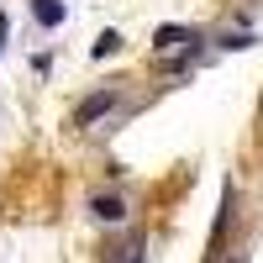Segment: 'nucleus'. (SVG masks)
Instances as JSON below:
<instances>
[{"label": "nucleus", "instance_id": "nucleus-1", "mask_svg": "<svg viewBox=\"0 0 263 263\" xmlns=\"http://www.w3.org/2000/svg\"><path fill=\"white\" fill-rule=\"evenodd\" d=\"M116 100H121V90H95V95H84V100H79V111H74V126H95Z\"/></svg>", "mask_w": 263, "mask_h": 263}, {"label": "nucleus", "instance_id": "nucleus-2", "mask_svg": "<svg viewBox=\"0 0 263 263\" xmlns=\"http://www.w3.org/2000/svg\"><path fill=\"white\" fill-rule=\"evenodd\" d=\"M153 42H158V48L168 53V48H184V42H200V32H195V27H174V21H168V27H158V32H153Z\"/></svg>", "mask_w": 263, "mask_h": 263}, {"label": "nucleus", "instance_id": "nucleus-3", "mask_svg": "<svg viewBox=\"0 0 263 263\" xmlns=\"http://www.w3.org/2000/svg\"><path fill=\"white\" fill-rule=\"evenodd\" d=\"M32 16L42 27H63V0H32Z\"/></svg>", "mask_w": 263, "mask_h": 263}, {"label": "nucleus", "instance_id": "nucleus-4", "mask_svg": "<svg viewBox=\"0 0 263 263\" xmlns=\"http://www.w3.org/2000/svg\"><path fill=\"white\" fill-rule=\"evenodd\" d=\"M90 211L100 216V221H121V216H126V205L116 200V195H95V200H90Z\"/></svg>", "mask_w": 263, "mask_h": 263}, {"label": "nucleus", "instance_id": "nucleus-5", "mask_svg": "<svg viewBox=\"0 0 263 263\" xmlns=\"http://www.w3.org/2000/svg\"><path fill=\"white\" fill-rule=\"evenodd\" d=\"M116 48H121V32H100V37H95V58L116 53Z\"/></svg>", "mask_w": 263, "mask_h": 263}, {"label": "nucleus", "instance_id": "nucleus-6", "mask_svg": "<svg viewBox=\"0 0 263 263\" xmlns=\"http://www.w3.org/2000/svg\"><path fill=\"white\" fill-rule=\"evenodd\" d=\"M6 32H11V21H6V16H0V53H6Z\"/></svg>", "mask_w": 263, "mask_h": 263}]
</instances>
